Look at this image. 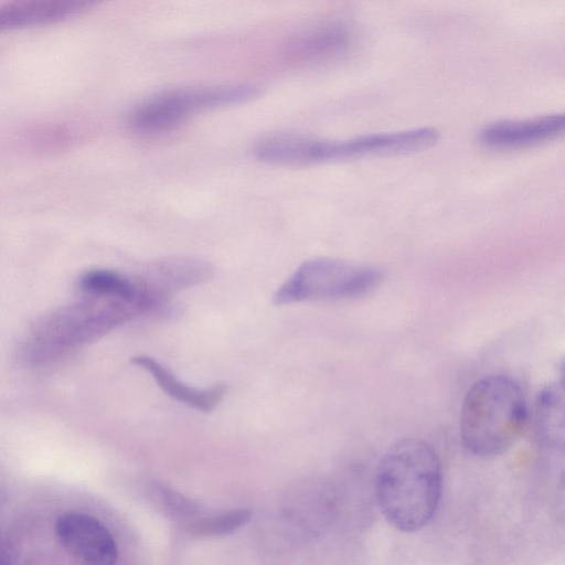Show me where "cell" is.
I'll return each instance as SVG.
<instances>
[{
    "mask_svg": "<svg viewBox=\"0 0 565 565\" xmlns=\"http://www.w3.org/2000/svg\"><path fill=\"white\" fill-rule=\"evenodd\" d=\"M374 492L393 527L405 533L426 527L443 495V467L434 447L417 438L395 441L379 462Z\"/></svg>",
    "mask_w": 565,
    "mask_h": 565,
    "instance_id": "1",
    "label": "cell"
},
{
    "mask_svg": "<svg viewBox=\"0 0 565 565\" xmlns=\"http://www.w3.org/2000/svg\"><path fill=\"white\" fill-rule=\"evenodd\" d=\"M85 296L43 315L31 326L19 349L24 363L32 366L53 363L139 312L118 299Z\"/></svg>",
    "mask_w": 565,
    "mask_h": 565,
    "instance_id": "2",
    "label": "cell"
},
{
    "mask_svg": "<svg viewBox=\"0 0 565 565\" xmlns=\"http://www.w3.org/2000/svg\"><path fill=\"white\" fill-rule=\"evenodd\" d=\"M526 419V401L519 383L502 374L484 376L472 384L463 398L461 443L476 457H495L514 444Z\"/></svg>",
    "mask_w": 565,
    "mask_h": 565,
    "instance_id": "3",
    "label": "cell"
},
{
    "mask_svg": "<svg viewBox=\"0 0 565 565\" xmlns=\"http://www.w3.org/2000/svg\"><path fill=\"white\" fill-rule=\"evenodd\" d=\"M438 137L433 127L364 134L342 140L275 135L264 142L263 156L268 163L310 164L419 151L436 143Z\"/></svg>",
    "mask_w": 565,
    "mask_h": 565,
    "instance_id": "4",
    "label": "cell"
},
{
    "mask_svg": "<svg viewBox=\"0 0 565 565\" xmlns=\"http://www.w3.org/2000/svg\"><path fill=\"white\" fill-rule=\"evenodd\" d=\"M383 275L377 268L339 258L317 257L302 263L273 295L276 306L308 300L352 298L374 289Z\"/></svg>",
    "mask_w": 565,
    "mask_h": 565,
    "instance_id": "5",
    "label": "cell"
},
{
    "mask_svg": "<svg viewBox=\"0 0 565 565\" xmlns=\"http://www.w3.org/2000/svg\"><path fill=\"white\" fill-rule=\"evenodd\" d=\"M258 92V87L252 84L167 90L138 105L131 113L129 122L138 131H161L179 125L199 111L250 100Z\"/></svg>",
    "mask_w": 565,
    "mask_h": 565,
    "instance_id": "6",
    "label": "cell"
},
{
    "mask_svg": "<svg viewBox=\"0 0 565 565\" xmlns=\"http://www.w3.org/2000/svg\"><path fill=\"white\" fill-rule=\"evenodd\" d=\"M63 547L82 565H116L118 547L111 532L98 519L84 512H66L55 522Z\"/></svg>",
    "mask_w": 565,
    "mask_h": 565,
    "instance_id": "7",
    "label": "cell"
},
{
    "mask_svg": "<svg viewBox=\"0 0 565 565\" xmlns=\"http://www.w3.org/2000/svg\"><path fill=\"white\" fill-rule=\"evenodd\" d=\"M563 114H548L525 119H501L484 125L478 139L491 149H516L539 145L561 135Z\"/></svg>",
    "mask_w": 565,
    "mask_h": 565,
    "instance_id": "8",
    "label": "cell"
},
{
    "mask_svg": "<svg viewBox=\"0 0 565 565\" xmlns=\"http://www.w3.org/2000/svg\"><path fill=\"white\" fill-rule=\"evenodd\" d=\"M132 363L147 370L158 386L170 397L203 413L212 412L226 393L224 384H215L206 388H195L177 380L166 366L149 355H137Z\"/></svg>",
    "mask_w": 565,
    "mask_h": 565,
    "instance_id": "9",
    "label": "cell"
},
{
    "mask_svg": "<svg viewBox=\"0 0 565 565\" xmlns=\"http://www.w3.org/2000/svg\"><path fill=\"white\" fill-rule=\"evenodd\" d=\"M78 285L87 296L118 299L134 306L139 312L160 306L141 288L137 278H129L114 270H88L79 278Z\"/></svg>",
    "mask_w": 565,
    "mask_h": 565,
    "instance_id": "10",
    "label": "cell"
},
{
    "mask_svg": "<svg viewBox=\"0 0 565 565\" xmlns=\"http://www.w3.org/2000/svg\"><path fill=\"white\" fill-rule=\"evenodd\" d=\"M89 3L75 0L14 1L0 6V31L51 23L78 13Z\"/></svg>",
    "mask_w": 565,
    "mask_h": 565,
    "instance_id": "11",
    "label": "cell"
},
{
    "mask_svg": "<svg viewBox=\"0 0 565 565\" xmlns=\"http://www.w3.org/2000/svg\"><path fill=\"white\" fill-rule=\"evenodd\" d=\"M253 511L235 508L218 512H203L183 524L188 533L199 537L224 536L232 534L250 522Z\"/></svg>",
    "mask_w": 565,
    "mask_h": 565,
    "instance_id": "12",
    "label": "cell"
},
{
    "mask_svg": "<svg viewBox=\"0 0 565 565\" xmlns=\"http://www.w3.org/2000/svg\"><path fill=\"white\" fill-rule=\"evenodd\" d=\"M348 42L343 25L327 23L310 30L292 45V53L306 60L320 58L340 51Z\"/></svg>",
    "mask_w": 565,
    "mask_h": 565,
    "instance_id": "13",
    "label": "cell"
},
{
    "mask_svg": "<svg viewBox=\"0 0 565 565\" xmlns=\"http://www.w3.org/2000/svg\"><path fill=\"white\" fill-rule=\"evenodd\" d=\"M150 494L166 514L183 524L203 513L200 503L162 482H152Z\"/></svg>",
    "mask_w": 565,
    "mask_h": 565,
    "instance_id": "14",
    "label": "cell"
},
{
    "mask_svg": "<svg viewBox=\"0 0 565 565\" xmlns=\"http://www.w3.org/2000/svg\"><path fill=\"white\" fill-rule=\"evenodd\" d=\"M0 565H12L11 552L2 540H0Z\"/></svg>",
    "mask_w": 565,
    "mask_h": 565,
    "instance_id": "15",
    "label": "cell"
}]
</instances>
